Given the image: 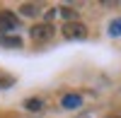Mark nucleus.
<instances>
[{"mask_svg": "<svg viewBox=\"0 0 121 118\" xmlns=\"http://www.w3.org/2000/svg\"><path fill=\"white\" fill-rule=\"evenodd\" d=\"M109 36H114V39L121 36V17L112 19V24H109Z\"/></svg>", "mask_w": 121, "mask_h": 118, "instance_id": "7", "label": "nucleus"}, {"mask_svg": "<svg viewBox=\"0 0 121 118\" xmlns=\"http://www.w3.org/2000/svg\"><path fill=\"white\" fill-rule=\"evenodd\" d=\"M60 106H63V109H80V106H82V96L80 94H65L63 99H60Z\"/></svg>", "mask_w": 121, "mask_h": 118, "instance_id": "4", "label": "nucleus"}, {"mask_svg": "<svg viewBox=\"0 0 121 118\" xmlns=\"http://www.w3.org/2000/svg\"><path fill=\"white\" fill-rule=\"evenodd\" d=\"M29 36H32V39H36V41H44V39L53 36V27L48 24V22L34 24V27H29Z\"/></svg>", "mask_w": 121, "mask_h": 118, "instance_id": "3", "label": "nucleus"}, {"mask_svg": "<svg viewBox=\"0 0 121 118\" xmlns=\"http://www.w3.org/2000/svg\"><path fill=\"white\" fill-rule=\"evenodd\" d=\"M60 15H63V19H65V22H78V12H75V10L73 7H60Z\"/></svg>", "mask_w": 121, "mask_h": 118, "instance_id": "9", "label": "nucleus"}, {"mask_svg": "<svg viewBox=\"0 0 121 118\" xmlns=\"http://www.w3.org/2000/svg\"><path fill=\"white\" fill-rule=\"evenodd\" d=\"M0 46H5V48H22V39L5 34V36H0Z\"/></svg>", "mask_w": 121, "mask_h": 118, "instance_id": "5", "label": "nucleus"}, {"mask_svg": "<svg viewBox=\"0 0 121 118\" xmlns=\"http://www.w3.org/2000/svg\"><path fill=\"white\" fill-rule=\"evenodd\" d=\"M12 87V77H0V89H7Z\"/></svg>", "mask_w": 121, "mask_h": 118, "instance_id": "10", "label": "nucleus"}, {"mask_svg": "<svg viewBox=\"0 0 121 118\" xmlns=\"http://www.w3.org/2000/svg\"><path fill=\"white\" fill-rule=\"evenodd\" d=\"M19 12H22L24 17H34L39 12V5L36 3H22V5H19Z\"/></svg>", "mask_w": 121, "mask_h": 118, "instance_id": "6", "label": "nucleus"}, {"mask_svg": "<svg viewBox=\"0 0 121 118\" xmlns=\"http://www.w3.org/2000/svg\"><path fill=\"white\" fill-rule=\"evenodd\" d=\"M63 36L65 39H73V41H78V39H87V27L82 22H65L63 24Z\"/></svg>", "mask_w": 121, "mask_h": 118, "instance_id": "1", "label": "nucleus"}, {"mask_svg": "<svg viewBox=\"0 0 121 118\" xmlns=\"http://www.w3.org/2000/svg\"><path fill=\"white\" fill-rule=\"evenodd\" d=\"M19 27V17L15 15V12H0V34H10V31H15V29Z\"/></svg>", "mask_w": 121, "mask_h": 118, "instance_id": "2", "label": "nucleus"}, {"mask_svg": "<svg viewBox=\"0 0 121 118\" xmlns=\"http://www.w3.org/2000/svg\"><path fill=\"white\" fill-rule=\"evenodd\" d=\"M24 109H29V111H41L44 109V101L41 99H27L24 101Z\"/></svg>", "mask_w": 121, "mask_h": 118, "instance_id": "8", "label": "nucleus"}]
</instances>
